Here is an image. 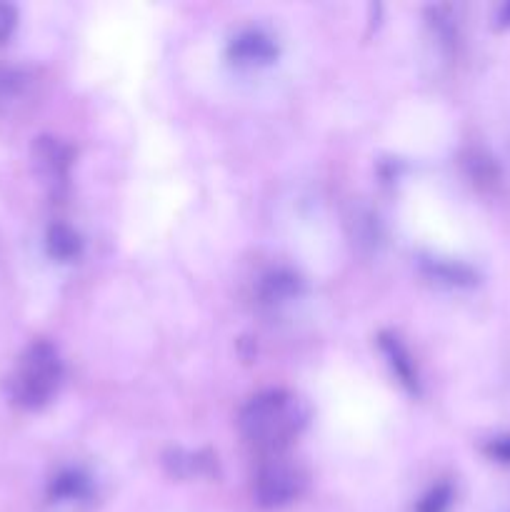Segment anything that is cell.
Returning a JSON list of instances; mask_svg holds the SVG:
<instances>
[{
  "label": "cell",
  "mask_w": 510,
  "mask_h": 512,
  "mask_svg": "<svg viewBox=\"0 0 510 512\" xmlns=\"http://www.w3.org/2000/svg\"><path fill=\"white\" fill-rule=\"evenodd\" d=\"M305 410L295 395L283 390L260 393L240 410V433L263 450H280L298 435Z\"/></svg>",
  "instance_id": "cell-1"
},
{
  "label": "cell",
  "mask_w": 510,
  "mask_h": 512,
  "mask_svg": "<svg viewBox=\"0 0 510 512\" xmlns=\"http://www.w3.org/2000/svg\"><path fill=\"white\" fill-rule=\"evenodd\" d=\"M60 380H63V360L58 350L45 340H38L30 343L15 363L10 375V398L20 408L38 410L53 400Z\"/></svg>",
  "instance_id": "cell-2"
},
{
  "label": "cell",
  "mask_w": 510,
  "mask_h": 512,
  "mask_svg": "<svg viewBox=\"0 0 510 512\" xmlns=\"http://www.w3.org/2000/svg\"><path fill=\"white\" fill-rule=\"evenodd\" d=\"M305 488V475L298 465H290L285 460H273L263 465L255 478V498L263 508H283L295 498H300Z\"/></svg>",
  "instance_id": "cell-3"
},
{
  "label": "cell",
  "mask_w": 510,
  "mask_h": 512,
  "mask_svg": "<svg viewBox=\"0 0 510 512\" xmlns=\"http://www.w3.org/2000/svg\"><path fill=\"white\" fill-rule=\"evenodd\" d=\"M33 158L40 175H43L50 185H63L65 180H68L70 163H73V150H70L63 140L43 135V138L35 140Z\"/></svg>",
  "instance_id": "cell-4"
},
{
  "label": "cell",
  "mask_w": 510,
  "mask_h": 512,
  "mask_svg": "<svg viewBox=\"0 0 510 512\" xmlns=\"http://www.w3.org/2000/svg\"><path fill=\"white\" fill-rule=\"evenodd\" d=\"M228 53L238 65H265L275 60L278 48H275L273 38L265 35L263 30H243L230 40Z\"/></svg>",
  "instance_id": "cell-5"
},
{
  "label": "cell",
  "mask_w": 510,
  "mask_h": 512,
  "mask_svg": "<svg viewBox=\"0 0 510 512\" xmlns=\"http://www.w3.org/2000/svg\"><path fill=\"white\" fill-rule=\"evenodd\" d=\"M30 90H33V78L25 70L0 65V113H8L25 103L30 98Z\"/></svg>",
  "instance_id": "cell-6"
},
{
  "label": "cell",
  "mask_w": 510,
  "mask_h": 512,
  "mask_svg": "<svg viewBox=\"0 0 510 512\" xmlns=\"http://www.w3.org/2000/svg\"><path fill=\"white\" fill-rule=\"evenodd\" d=\"M45 248H48V255L53 260L70 263V260H75L80 255L83 243H80V235L70 225L55 223L50 225L48 235H45Z\"/></svg>",
  "instance_id": "cell-7"
},
{
  "label": "cell",
  "mask_w": 510,
  "mask_h": 512,
  "mask_svg": "<svg viewBox=\"0 0 510 512\" xmlns=\"http://www.w3.org/2000/svg\"><path fill=\"white\" fill-rule=\"evenodd\" d=\"M380 348L385 350V355H388L390 365H393L395 375L400 378V383L408 385L410 390L418 388V375H415V368H413V360H410L408 350L403 348V343H400L395 335H380Z\"/></svg>",
  "instance_id": "cell-8"
},
{
  "label": "cell",
  "mask_w": 510,
  "mask_h": 512,
  "mask_svg": "<svg viewBox=\"0 0 510 512\" xmlns=\"http://www.w3.org/2000/svg\"><path fill=\"white\" fill-rule=\"evenodd\" d=\"M300 288V280L295 278L288 270H273L263 278L260 283V295L265 298V303H283V300L293 298Z\"/></svg>",
  "instance_id": "cell-9"
},
{
  "label": "cell",
  "mask_w": 510,
  "mask_h": 512,
  "mask_svg": "<svg viewBox=\"0 0 510 512\" xmlns=\"http://www.w3.org/2000/svg\"><path fill=\"white\" fill-rule=\"evenodd\" d=\"M88 495V480L78 470H63L50 483V498L53 500H78Z\"/></svg>",
  "instance_id": "cell-10"
},
{
  "label": "cell",
  "mask_w": 510,
  "mask_h": 512,
  "mask_svg": "<svg viewBox=\"0 0 510 512\" xmlns=\"http://www.w3.org/2000/svg\"><path fill=\"white\" fill-rule=\"evenodd\" d=\"M450 503H453V488L448 483H440L420 498L415 512H448Z\"/></svg>",
  "instance_id": "cell-11"
},
{
  "label": "cell",
  "mask_w": 510,
  "mask_h": 512,
  "mask_svg": "<svg viewBox=\"0 0 510 512\" xmlns=\"http://www.w3.org/2000/svg\"><path fill=\"white\" fill-rule=\"evenodd\" d=\"M15 25H18V10L8 3H0V43L13 33Z\"/></svg>",
  "instance_id": "cell-12"
},
{
  "label": "cell",
  "mask_w": 510,
  "mask_h": 512,
  "mask_svg": "<svg viewBox=\"0 0 510 512\" xmlns=\"http://www.w3.org/2000/svg\"><path fill=\"white\" fill-rule=\"evenodd\" d=\"M488 455L498 463H510V435H503V438L490 440Z\"/></svg>",
  "instance_id": "cell-13"
},
{
  "label": "cell",
  "mask_w": 510,
  "mask_h": 512,
  "mask_svg": "<svg viewBox=\"0 0 510 512\" xmlns=\"http://www.w3.org/2000/svg\"><path fill=\"white\" fill-rule=\"evenodd\" d=\"M503 23H510V5L508 8H503Z\"/></svg>",
  "instance_id": "cell-14"
}]
</instances>
